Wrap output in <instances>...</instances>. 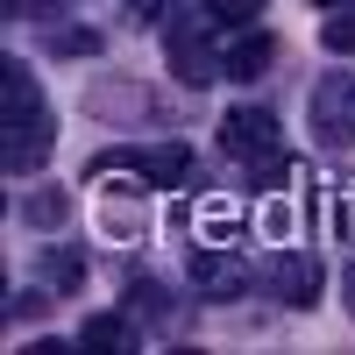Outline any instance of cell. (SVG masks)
Segmentation results:
<instances>
[{"label": "cell", "mask_w": 355, "mask_h": 355, "mask_svg": "<svg viewBox=\"0 0 355 355\" xmlns=\"http://www.w3.org/2000/svg\"><path fill=\"white\" fill-rule=\"evenodd\" d=\"M171 71H178V85L227 78V64L214 57V15H178L171 21Z\"/></svg>", "instance_id": "6da1fadb"}, {"label": "cell", "mask_w": 355, "mask_h": 355, "mask_svg": "<svg viewBox=\"0 0 355 355\" xmlns=\"http://www.w3.org/2000/svg\"><path fill=\"white\" fill-rule=\"evenodd\" d=\"M313 135H320V150L355 142V71H327L313 85Z\"/></svg>", "instance_id": "7a4b0ae2"}, {"label": "cell", "mask_w": 355, "mask_h": 355, "mask_svg": "<svg viewBox=\"0 0 355 355\" xmlns=\"http://www.w3.org/2000/svg\"><path fill=\"white\" fill-rule=\"evenodd\" d=\"M0 121H8V142H0V164H8L15 178L43 171L50 142H57V128H50V107H21V114H0Z\"/></svg>", "instance_id": "3957f363"}, {"label": "cell", "mask_w": 355, "mask_h": 355, "mask_svg": "<svg viewBox=\"0 0 355 355\" xmlns=\"http://www.w3.org/2000/svg\"><path fill=\"white\" fill-rule=\"evenodd\" d=\"M220 150L242 157V164L277 157V114H270V107H234L227 121H220Z\"/></svg>", "instance_id": "277c9868"}, {"label": "cell", "mask_w": 355, "mask_h": 355, "mask_svg": "<svg viewBox=\"0 0 355 355\" xmlns=\"http://www.w3.org/2000/svg\"><path fill=\"white\" fill-rule=\"evenodd\" d=\"M270 284H277L284 306H313V299H320V263H313L306 249H291V256L270 263Z\"/></svg>", "instance_id": "5b68a950"}, {"label": "cell", "mask_w": 355, "mask_h": 355, "mask_svg": "<svg viewBox=\"0 0 355 355\" xmlns=\"http://www.w3.org/2000/svg\"><path fill=\"white\" fill-rule=\"evenodd\" d=\"M135 171H142V185H185V178H192V150H185V142L135 150Z\"/></svg>", "instance_id": "8992f818"}, {"label": "cell", "mask_w": 355, "mask_h": 355, "mask_svg": "<svg viewBox=\"0 0 355 355\" xmlns=\"http://www.w3.org/2000/svg\"><path fill=\"white\" fill-rule=\"evenodd\" d=\"M192 284H199V291H214V299H234V291L249 284V270H242L234 256H214V249H199V256H192Z\"/></svg>", "instance_id": "52a82bcc"}, {"label": "cell", "mask_w": 355, "mask_h": 355, "mask_svg": "<svg viewBox=\"0 0 355 355\" xmlns=\"http://www.w3.org/2000/svg\"><path fill=\"white\" fill-rule=\"evenodd\" d=\"M270 57H277V36H263V28H249V36L242 43H234L227 57H220V64H227V78H263V71H270Z\"/></svg>", "instance_id": "ba28073f"}, {"label": "cell", "mask_w": 355, "mask_h": 355, "mask_svg": "<svg viewBox=\"0 0 355 355\" xmlns=\"http://www.w3.org/2000/svg\"><path fill=\"white\" fill-rule=\"evenodd\" d=\"M78 348H107V355H128V348H135V327H128L121 313H93V320L78 327Z\"/></svg>", "instance_id": "9c48e42d"}, {"label": "cell", "mask_w": 355, "mask_h": 355, "mask_svg": "<svg viewBox=\"0 0 355 355\" xmlns=\"http://www.w3.org/2000/svg\"><path fill=\"white\" fill-rule=\"evenodd\" d=\"M85 284V249H50L43 256V291H78Z\"/></svg>", "instance_id": "30bf717a"}, {"label": "cell", "mask_w": 355, "mask_h": 355, "mask_svg": "<svg viewBox=\"0 0 355 355\" xmlns=\"http://www.w3.org/2000/svg\"><path fill=\"white\" fill-rule=\"evenodd\" d=\"M135 107H150L142 85H93V114H107V121H135Z\"/></svg>", "instance_id": "8fae6325"}, {"label": "cell", "mask_w": 355, "mask_h": 355, "mask_svg": "<svg viewBox=\"0 0 355 355\" xmlns=\"http://www.w3.org/2000/svg\"><path fill=\"white\" fill-rule=\"evenodd\" d=\"M21 220H28V227H64V220H71V199H64V192H28V199H21Z\"/></svg>", "instance_id": "7c38bea8"}, {"label": "cell", "mask_w": 355, "mask_h": 355, "mask_svg": "<svg viewBox=\"0 0 355 355\" xmlns=\"http://www.w3.org/2000/svg\"><path fill=\"white\" fill-rule=\"evenodd\" d=\"M320 43H327V50H355V0H348V8H327V21H320Z\"/></svg>", "instance_id": "4fadbf2b"}, {"label": "cell", "mask_w": 355, "mask_h": 355, "mask_svg": "<svg viewBox=\"0 0 355 355\" xmlns=\"http://www.w3.org/2000/svg\"><path fill=\"white\" fill-rule=\"evenodd\" d=\"M50 57H100V28H57Z\"/></svg>", "instance_id": "5bb4252c"}, {"label": "cell", "mask_w": 355, "mask_h": 355, "mask_svg": "<svg viewBox=\"0 0 355 355\" xmlns=\"http://www.w3.org/2000/svg\"><path fill=\"white\" fill-rule=\"evenodd\" d=\"M206 15H214L220 28H256V15H263V0H206Z\"/></svg>", "instance_id": "9a60e30c"}, {"label": "cell", "mask_w": 355, "mask_h": 355, "mask_svg": "<svg viewBox=\"0 0 355 355\" xmlns=\"http://www.w3.org/2000/svg\"><path fill=\"white\" fill-rule=\"evenodd\" d=\"M185 8H192V0H128V15H135L142 28H157V21H178Z\"/></svg>", "instance_id": "2e32d148"}, {"label": "cell", "mask_w": 355, "mask_h": 355, "mask_svg": "<svg viewBox=\"0 0 355 355\" xmlns=\"http://www.w3.org/2000/svg\"><path fill=\"white\" fill-rule=\"evenodd\" d=\"M341 306L355 313V263H348V277H341Z\"/></svg>", "instance_id": "e0dca14e"}, {"label": "cell", "mask_w": 355, "mask_h": 355, "mask_svg": "<svg viewBox=\"0 0 355 355\" xmlns=\"http://www.w3.org/2000/svg\"><path fill=\"white\" fill-rule=\"evenodd\" d=\"M320 8H348V0H320Z\"/></svg>", "instance_id": "ac0fdd59"}]
</instances>
